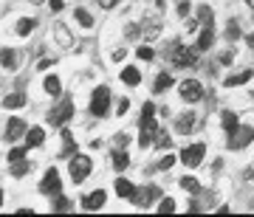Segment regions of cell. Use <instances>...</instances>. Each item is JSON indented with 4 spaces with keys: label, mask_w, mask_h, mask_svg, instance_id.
Instances as JSON below:
<instances>
[{
    "label": "cell",
    "mask_w": 254,
    "mask_h": 217,
    "mask_svg": "<svg viewBox=\"0 0 254 217\" xmlns=\"http://www.w3.org/2000/svg\"><path fill=\"white\" fill-rule=\"evenodd\" d=\"M158 195H161V192H158V186H144V189H136V195H133V203H136V206H141V209H150L153 206V200L158 198Z\"/></svg>",
    "instance_id": "30bf717a"
},
{
    "label": "cell",
    "mask_w": 254,
    "mask_h": 217,
    "mask_svg": "<svg viewBox=\"0 0 254 217\" xmlns=\"http://www.w3.org/2000/svg\"><path fill=\"white\" fill-rule=\"evenodd\" d=\"M73 14H76V20H79V23H82L85 28H91V26H93V17H91V14H88L85 9H76Z\"/></svg>",
    "instance_id": "4dcf8cb0"
},
{
    "label": "cell",
    "mask_w": 254,
    "mask_h": 217,
    "mask_svg": "<svg viewBox=\"0 0 254 217\" xmlns=\"http://www.w3.org/2000/svg\"><path fill=\"white\" fill-rule=\"evenodd\" d=\"M136 54H138V59H147V62H150V59L155 56V54H153V48H147V46H141Z\"/></svg>",
    "instance_id": "8d00e7d4"
},
{
    "label": "cell",
    "mask_w": 254,
    "mask_h": 217,
    "mask_svg": "<svg viewBox=\"0 0 254 217\" xmlns=\"http://www.w3.org/2000/svg\"><path fill=\"white\" fill-rule=\"evenodd\" d=\"M108 110H110V91L105 85H99L91 96V113L93 116H108Z\"/></svg>",
    "instance_id": "3957f363"
},
{
    "label": "cell",
    "mask_w": 254,
    "mask_h": 217,
    "mask_svg": "<svg viewBox=\"0 0 254 217\" xmlns=\"http://www.w3.org/2000/svg\"><path fill=\"white\" fill-rule=\"evenodd\" d=\"M127 163H130L127 153H125V150H116V153H113V166H116V169L122 172V169H127Z\"/></svg>",
    "instance_id": "d4e9b609"
},
{
    "label": "cell",
    "mask_w": 254,
    "mask_h": 217,
    "mask_svg": "<svg viewBox=\"0 0 254 217\" xmlns=\"http://www.w3.org/2000/svg\"><path fill=\"white\" fill-rule=\"evenodd\" d=\"M23 105H26V96H23V93H9V96L3 99V108H9V110L23 108Z\"/></svg>",
    "instance_id": "7402d4cb"
},
{
    "label": "cell",
    "mask_w": 254,
    "mask_h": 217,
    "mask_svg": "<svg viewBox=\"0 0 254 217\" xmlns=\"http://www.w3.org/2000/svg\"><path fill=\"white\" fill-rule=\"evenodd\" d=\"M71 116H73V102L65 99V102H60V105L48 113V121H51L54 127H65V121H71Z\"/></svg>",
    "instance_id": "5b68a950"
},
{
    "label": "cell",
    "mask_w": 254,
    "mask_h": 217,
    "mask_svg": "<svg viewBox=\"0 0 254 217\" xmlns=\"http://www.w3.org/2000/svg\"><path fill=\"white\" fill-rule=\"evenodd\" d=\"M54 40H57V46L60 48H71L73 46V37H71V31L65 26H57L54 28Z\"/></svg>",
    "instance_id": "e0dca14e"
},
{
    "label": "cell",
    "mask_w": 254,
    "mask_h": 217,
    "mask_svg": "<svg viewBox=\"0 0 254 217\" xmlns=\"http://www.w3.org/2000/svg\"><path fill=\"white\" fill-rule=\"evenodd\" d=\"M40 189H43V195H51V198H57V195H63V181H60V172L51 166V169L43 175V183H40Z\"/></svg>",
    "instance_id": "52a82bcc"
},
{
    "label": "cell",
    "mask_w": 254,
    "mask_h": 217,
    "mask_svg": "<svg viewBox=\"0 0 254 217\" xmlns=\"http://www.w3.org/2000/svg\"><path fill=\"white\" fill-rule=\"evenodd\" d=\"M181 99L184 102H200L203 99V85H200L198 79L181 82Z\"/></svg>",
    "instance_id": "ba28073f"
},
{
    "label": "cell",
    "mask_w": 254,
    "mask_h": 217,
    "mask_svg": "<svg viewBox=\"0 0 254 217\" xmlns=\"http://www.w3.org/2000/svg\"><path fill=\"white\" fill-rule=\"evenodd\" d=\"M136 34H138V28H136V26H130V28H127V40H133Z\"/></svg>",
    "instance_id": "bcb514c9"
},
{
    "label": "cell",
    "mask_w": 254,
    "mask_h": 217,
    "mask_svg": "<svg viewBox=\"0 0 254 217\" xmlns=\"http://www.w3.org/2000/svg\"><path fill=\"white\" fill-rule=\"evenodd\" d=\"M173 163H175V158H173V155H167V158H161V163H158V169H170Z\"/></svg>",
    "instance_id": "f35d334b"
},
{
    "label": "cell",
    "mask_w": 254,
    "mask_h": 217,
    "mask_svg": "<svg viewBox=\"0 0 254 217\" xmlns=\"http://www.w3.org/2000/svg\"><path fill=\"white\" fill-rule=\"evenodd\" d=\"M0 206H3V192H0Z\"/></svg>",
    "instance_id": "816d5d0a"
},
{
    "label": "cell",
    "mask_w": 254,
    "mask_h": 217,
    "mask_svg": "<svg viewBox=\"0 0 254 217\" xmlns=\"http://www.w3.org/2000/svg\"><path fill=\"white\" fill-rule=\"evenodd\" d=\"M105 200H108V195H105L102 189H96V192H91V195H85V198H82V209H88V212L102 209V206H105Z\"/></svg>",
    "instance_id": "7c38bea8"
},
{
    "label": "cell",
    "mask_w": 254,
    "mask_h": 217,
    "mask_svg": "<svg viewBox=\"0 0 254 217\" xmlns=\"http://www.w3.org/2000/svg\"><path fill=\"white\" fill-rule=\"evenodd\" d=\"M0 62H3V68H17V51L14 48H3V54H0Z\"/></svg>",
    "instance_id": "ffe728a7"
},
{
    "label": "cell",
    "mask_w": 254,
    "mask_h": 217,
    "mask_svg": "<svg viewBox=\"0 0 254 217\" xmlns=\"http://www.w3.org/2000/svg\"><path fill=\"white\" fill-rule=\"evenodd\" d=\"M127 108H130V102H127V99H119V108H116V113L122 116V113H127Z\"/></svg>",
    "instance_id": "ab89813d"
},
{
    "label": "cell",
    "mask_w": 254,
    "mask_h": 217,
    "mask_svg": "<svg viewBox=\"0 0 254 217\" xmlns=\"http://www.w3.org/2000/svg\"><path fill=\"white\" fill-rule=\"evenodd\" d=\"M158 212H161V215H170V212H175V200H173V198H164L161 203H158Z\"/></svg>",
    "instance_id": "d6a6232c"
},
{
    "label": "cell",
    "mask_w": 254,
    "mask_h": 217,
    "mask_svg": "<svg viewBox=\"0 0 254 217\" xmlns=\"http://www.w3.org/2000/svg\"><path fill=\"white\" fill-rule=\"evenodd\" d=\"M26 150H28L26 144H23V147H14V150L9 153V161H11V163H14V161H23V158H26Z\"/></svg>",
    "instance_id": "1f68e13d"
},
{
    "label": "cell",
    "mask_w": 254,
    "mask_h": 217,
    "mask_svg": "<svg viewBox=\"0 0 254 217\" xmlns=\"http://www.w3.org/2000/svg\"><path fill=\"white\" fill-rule=\"evenodd\" d=\"M113 189H116V195H119V198H127V200H130L133 195H136V189H133V183H130V181H125V178H119Z\"/></svg>",
    "instance_id": "ac0fdd59"
},
{
    "label": "cell",
    "mask_w": 254,
    "mask_h": 217,
    "mask_svg": "<svg viewBox=\"0 0 254 217\" xmlns=\"http://www.w3.org/2000/svg\"><path fill=\"white\" fill-rule=\"evenodd\" d=\"M54 209H57V212H71V200L65 198V195H57V198H54Z\"/></svg>",
    "instance_id": "f546056e"
},
{
    "label": "cell",
    "mask_w": 254,
    "mask_h": 217,
    "mask_svg": "<svg viewBox=\"0 0 254 217\" xmlns=\"http://www.w3.org/2000/svg\"><path fill=\"white\" fill-rule=\"evenodd\" d=\"M249 46H254V34H249Z\"/></svg>",
    "instance_id": "681fc988"
},
{
    "label": "cell",
    "mask_w": 254,
    "mask_h": 217,
    "mask_svg": "<svg viewBox=\"0 0 254 217\" xmlns=\"http://www.w3.org/2000/svg\"><path fill=\"white\" fill-rule=\"evenodd\" d=\"M122 82H125V85H130V88H133V85H138V82H141L138 68H125V71H122Z\"/></svg>",
    "instance_id": "44dd1931"
},
{
    "label": "cell",
    "mask_w": 254,
    "mask_h": 217,
    "mask_svg": "<svg viewBox=\"0 0 254 217\" xmlns=\"http://www.w3.org/2000/svg\"><path fill=\"white\" fill-rule=\"evenodd\" d=\"M31 3H43V0H31Z\"/></svg>",
    "instance_id": "f5cc1de1"
},
{
    "label": "cell",
    "mask_w": 254,
    "mask_h": 217,
    "mask_svg": "<svg viewBox=\"0 0 254 217\" xmlns=\"http://www.w3.org/2000/svg\"><path fill=\"white\" fill-rule=\"evenodd\" d=\"M243 178H246V181H254V166H249V169H246Z\"/></svg>",
    "instance_id": "7dc6e473"
},
{
    "label": "cell",
    "mask_w": 254,
    "mask_h": 217,
    "mask_svg": "<svg viewBox=\"0 0 254 217\" xmlns=\"http://www.w3.org/2000/svg\"><path fill=\"white\" fill-rule=\"evenodd\" d=\"M51 65H54V62H51V59H40V62H37V68H40V71H48Z\"/></svg>",
    "instance_id": "b9f144b4"
},
{
    "label": "cell",
    "mask_w": 254,
    "mask_h": 217,
    "mask_svg": "<svg viewBox=\"0 0 254 217\" xmlns=\"http://www.w3.org/2000/svg\"><path fill=\"white\" fill-rule=\"evenodd\" d=\"M153 144H155V147H161V150H167V147H170V136L164 133L161 127L155 130V136H153Z\"/></svg>",
    "instance_id": "484cf974"
},
{
    "label": "cell",
    "mask_w": 254,
    "mask_h": 217,
    "mask_svg": "<svg viewBox=\"0 0 254 217\" xmlns=\"http://www.w3.org/2000/svg\"><path fill=\"white\" fill-rule=\"evenodd\" d=\"M220 62H223V65H232V51H223V54H220Z\"/></svg>",
    "instance_id": "7bdbcfd3"
},
{
    "label": "cell",
    "mask_w": 254,
    "mask_h": 217,
    "mask_svg": "<svg viewBox=\"0 0 254 217\" xmlns=\"http://www.w3.org/2000/svg\"><path fill=\"white\" fill-rule=\"evenodd\" d=\"M170 85H173V76H170V73H158V79H155L153 91H155V93H161V91H167Z\"/></svg>",
    "instance_id": "603a6c76"
},
{
    "label": "cell",
    "mask_w": 254,
    "mask_h": 217,
    "mask_svg": "<svg viewBox=\"0 0 254 217\" xmlns=\"http://www.w3.org/2000/svg\"><path fill=\"white\" fill-rule=\"evenodd\" d=\"M252 76H254V71H252V68H246V71H237L235 76H226L223 85H226V88H237V85H246Z\"/></svg>",
    "instance_id": "9a60e30c"
},
{
    "label": "cell",
    "mask_w": 254,
    "mask_h": 217,
    "mask_svg": "<svg viewBox=\"0 0 254 217\" xmlns=\"http://www.w3.org/2000/svg\"><path fill=\"white\" fill-rule=\"evenodd\" d=\"M155 130H158V121H155V105L153 102H147L144 108H141V133H138V144L141 147L153 144Z\"/></svg>",
    "instance_id": "6da1fadb"
},
{
    "label": "cell",
    "mask_w": 254,
    "mask_h": 217,
    "mask_svg": "<svg viewBox=\"0 0 254 217\" xmlns=\"http://www.w3.org/2000/svg\"><path fill=\"white\" fill-rule=\"evenodd\" d=\"M246 3H249V9H254V0H246Z\"/></svg>",
    "instance_id": "f907efd6"
},
{
    "label": "cell",
    "mask_w": 254,
    "mask_h": 217,
    "mask_svg": "<svg viewBox=\"0 0 254 217\" xmlns=\"http://www.w3.org/2000/svg\"><path fill=\"white\" fill-rule=\"evenodd\" d=\"M63 144H65V155L76 150V144H73V136L68 133V130H63Z\"/></svg>",
    "instance_id": "e575fe53"
},
{
    "label": "cell",
    "mask_w": 254,
    "mask_h": 217,
    "mask_svg": "<svg viewBox=\"0 0 254 217\" xmlns=\"http://www.w3.org/2000/svg\"><path fill=\"white\" fill-rule=\"evenodd\" d=\"M195 127H198V116L195 113H181V116L175 118V133H181V136L192 133Z\"/></svg>",
    "instance_id": "8fae6325"
},
{
    "label": "cell",
    "mask_w": 254,
    "mask_h": 217,
    "mask_svg": "<svg viewBox=\"0 0 254 217\" xmlns=\"http://www.w3.org/2000/svg\"><path fill=\"white\" fill-rule=\"evenodd\" d=\"M229 40H237V37H240V23H237V20H229Z\"/></svg>",
    "instance_id": "d590c367"
},
{
    "label": "cell",
    "mask_w": 254,
    "mask_h": 217,
    "mask_svg": "<svg viewBox=\"0 0 254 217\" xmlns=\"http://www.w3.org/2000/svg\"><path fill=\"white\" fill-rule=\"evenodd\" d=\"M212 43H215V26H212V23H206V26H203V31H200V37H198V51H206L209 46H212Z\"/></svg>",
    "instance_id": "5bb4252c"
},
{
    "label": "cell",
    "mask_w": 254,
    "mask_h": 217,
    "mask_svg": "<svg viewBox=\"0 0 254 217\" xmlns=\"http://www.w3.org/2000/svg\"><path fill=\"white\" fill-rule=\"evenodd\" d=\"M51 11H63V0H51Z\"/></svg>",
    "instance_id": "f6af8a7d"
},
{
    "label": "cell",
    "mask_w": 254,
    "mask_h": 217,
    "mask_svg": "<svg viewBox=\"0 0 254 217\" xmlns=\"http://www.w3.org/2000/svg\"><path fill=\"white\" fill-rule=\"evenodd\" d=\"M252 138H254V130L249 124H240L237 130L229 133V147H232V150H243V147L252 144Z\"/></svg>",
    "instance_id": "8992f818"
},
{
    "label": "cell",
    "mask_w": 254,
    "mask_h": 217,
    "mask_svg": "<svg viewBox=\"0 0 254 217\" xmlns=\"http://www.w3.org/2000/svg\"><path fill=\"white\" fill-rule=\"evenodd\" d=\"M91 169H93V161L88 158V155H73L71 158V178L76 183H82L88 175H91Z\"/></svg>",
    "instance_id": "277c9868"
},
{
    "label": "cell",
    "mask_w": 254,
    "mask_h": 217,
    "mask_svg": "<svg viewBox=\"0 0 254 217\" xmlns=\"http://www.w3.org/2000/svg\"><path fill=\"white\" fill-rule=\"evenodd\" d=\"M181 189H187L190 195H198V192H200V183L195 181V178H181Z\"/></svg>",
    "instance_id": "83f0119b"
},
{
    "label": "cell",
    "mask_w": 254,
    "mask_h": 217,
    "mask_svg": "<svg viewBox=\"0 0 254 217\" xmlns=\"http://www.w3.org/2000/svg\"><path fill=\"white\" fill-rule=\"evenodd\" d=\"M212 17H215V14H212V9H209V6H200V9H198V20L203 23V26H206V23H212Z\"/></svg>",
    "instance_id": "836d02e7"
},
{
    "label": "cell",
    "mask_w": 254,
    "mask_h": 217,
    "mask_svg": "<svg viewBox=\"0 0 254 217\" xmlns=\"http://www.w3.org/2000/svg\"><path fill=\"white\" fill-rule=\"evenodd\" d=\"M125 56H127V51H125V48H119V51H113V62H122Z\"/></svg>",
    "instance_id": "60d3db41"
},
{
    "label": "cell",
    "mask_w": 254,
    "mask_h": 217,
    "mask_svg": "<svg viewBox=\"0 0 254 217\" xmlns=\"http://www.w3.org/2000/svg\"><path fill=\"white\" fill-rule=\"evenodd\" d=\"M203 155H206V144H190L187 150H181V161L187 166H198L203 161Z\"/></svg>",
    "instance_id": "9c48e42d"
},
{
    "label": "cell",
    "mask_w": 254,
    "mask_h": 217,
    "mask_svg": "<svg viewBox=\"0 0 254 217\" xmlns=\"http://www.w3.org/2000/svg\"><path fill=\"white\" fill-rule=\"evenodd\" d=\"M26 133V124H23V118H9V127H6V141H17L20 136Z\"/></svg>",
    "instance_id": "4fadbf2b"
},
{
    "label": "cell",
    "mask_w": 254,
    "mask_h": 217,
    "mask_svg": "<svg viewBox=\"0 0 254 217\" xmlns=\"http://www.w3.org/2000/svg\"><path fill=\"white\" fill-rule=\"evenodd\" d=\"M116 144L119 147H127V136H116Z\"/></svg>",
    "instance_id": "c3c4849f"
},
{
    "label": "cell",
    "mask_w": 254,
    "mask_h": 217,
    "mask_svg": "<svg viewBox=\"0 0 254 217\" xmlns=\"http://www.w3.org/2000/svg\"><path fill=\"white\" fill-rule=\"evenodd\" d=\"M28 172H31V163H28L26 158H23V161H14V166H11V175H14V178H23Z\"/></svg>",
    "instance_id": "cb8c5ba5"
},
{
    "label": "cell",
    "mask_w": 254,
    "mask_h": 217,
    "mask_svg": "<svg viewBox=\"0 0 254 217\" xmlns=\"http://www.w3.org/2000/svg\"><path fill=\"white\" fill-rule=\"evenodd\" d=\"M170 51H173V54H170V59H173L178 68H187V65L198 62V48H187V46H178V43H175Z\"/></svg>",
    "instance_id": "7a4b0ae2"
},
{
    "label": "cell",
    "mask_w": 254,
    "mask_h": 217,
    "mask_svg": "<svg viewBox=\"0 0 254 217\" xmlns=\"http://www.w3.org/2000/svg\"><path fill=\"white\" fill-rule=\"evenodd\" d=\"M46 91L51 93V96H60L63 88H60V79H57V76H46Z\"/></svg>",
    "instance_id": "f1b7e54d"
},
{
    "label": "cell",
    "mask_w": 254,
    "mask_h": 217,
    "mask_svg": "<svg viewBox=\"0 0 254 217\" xmlns=\"http://www.w3.org/2000/svg\"><path fill=\"white\" fill-rule=\"evenodd\" d=\"M220 124H223V130H226V133H232V130H237V116L235 113H232V110H223V113H220Z\"/></svg>",
    "instance_id": "d6986e66"
},
{
    "label": "cell",
    "mask_w": 254,
    "mask_h": 217,
    "mask_svg": "<svg viewBox=\"0 0 254 217\" xmlns=\"http://www.w3.org/2000/svg\"><path fill=\"white\" fill-rule=\"evenodd\" d=\"M46 141V130L43 127H31V130H26V147H40Z\"/></svg>",
    "instance_id": "2e32d148"
},
{
    "label": "cell",
    "mask_w": 254,
    "mask_h": 217,
    "mask_svg": "<svg viewBox=\"0 0 254 217\" xmlns=\"http://www.w3.org/2000/svg\"><path fill=\"white\" fill-rule=\"evenodd\" d=\"M178 14H181V17L190 14V0H178Z\"/></svg>",
    "instance_id": "74e56055"
},
{
    "label": "cell",
    "mask_w": 254,
    "mask_h": 217,
    "mask_svg": "<svg viewBox=\"0 0 254 217\" xmlns=\"http://www.w3.org/2000/svg\"><path fill=\"white\" fill-rule=\"evenodd\" d=\"M116 3H119V0H99V6H102V9H113Z\"/></svg>",
    "instance_id": "ee69618b"
},
{
    "label": "cell",
    "mask_w": 254,
    "mask_h": 217,
    "mask_svg": "<svg viewBox=\"0 0 254 217\" xmlns=\"http://www.w3.org/2000/svg\"><path fill=\"white\" fill-rule=\"evenodd\" d=\"M34 26H37V23H34V20H31V17L20 20V23H17V34H20V37H28V34H31V28H34Z\"/></svg>",
    "instance_id": "4316f807"
}]
</instances>
